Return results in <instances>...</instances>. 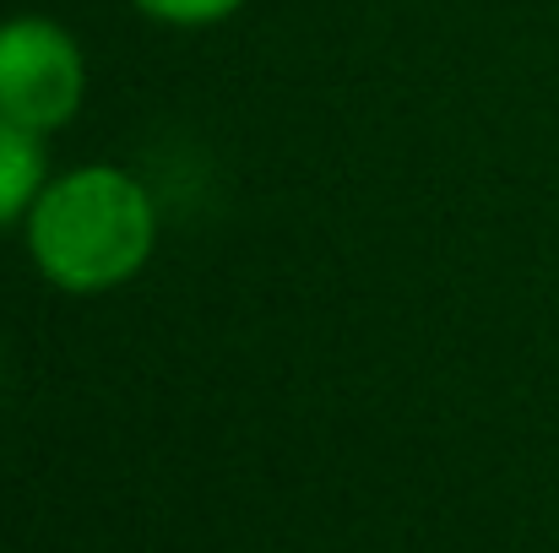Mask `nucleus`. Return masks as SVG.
I'll return each mask as SVG.
<instances>
[{
  "label": "nucleus",
  "mask_w": 559,
  "mask_h": 553,
  "mask_svg": "<svg viewBox=\"0 0 559 553\" xmlns=\"http://www.w3.org/2000/svg\"><path fill=\"white\" fill-rule=\"evenodd\" d=\"M158 239V212L142 180L109 164L44 184L27 212V255L66 293H109L131 282Z\"/></svg>",
  "instance_id": "f257e3e1"
},
{
  "label": "nucleus",
  "mask_w": 559,
  "mask_h": 553,
  "mask_svg": "<svg viewBox=\"0 0 559 553\" xmlns=\"http://www.w3.org/2000/svg\"><path fill=\"white\" fill-rule=\"evenodd\" d=\"M87 93V65L76 38L49 16L0 22V115L49 136L71 125Z\"/></svg>",
  "instance_id": "f03ea898"
},
{
  "label": "nucleus",
  "mask_w": 559,
  "mask_h": 553,
  "mask_svg": "<svg viewBox=\"0 0 559 553\" xmlns=\"http://www.w3.org/2000/svg\"><path fill=\"white\" fill-rule=\"evenodd\" d=\"M44 184H49V175H44V136L0 115V228H11L16 217L27 223V212L44 195Z\"/></svg>",
  "instance_id": "7ed1b4c3"
},
{
  "label": "nucleus",
  "mask_w": 559,
  "mask_h": 553,
  "mask_svg": "<svg viewBox=\"0 0 559 553\" xmlns=\"http://www.w3.org/2000/svg\"><path fill=\"white\" fill-rule=\"evenodd\" d=\"M147 16L158 22H180V27H201V22H223L228 11H239L245 0H136Z\"/></svg>",
  "instance_id": "20e7f679"
}]
</instances>
